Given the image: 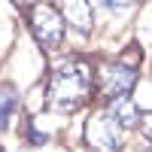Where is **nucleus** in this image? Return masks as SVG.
<instances>
[{"mask_svg": "<svg viewBox=\"0 0 152 152\" xmlns=\"http://www.w3.org/2000/svg\"><path fill=\"white\" fill-rule=\"evenodd\" d=\"M31 143H34V146L46 143V134H40V131H34V128H31Z\"/></svg>", "mask_w": 152, "mask_h": 152, "instance_id": "nucleus-9", "label": "nucleus"}, {"mask_svg": "<svg viewBox=\"0 0 152 152\" xmlns=\"http://www.w3.org/2000/svg\"><path fill=\"white\" fill-rule=\"evenodd\" d=\"M137 67L131 64H125V61H116V64H104V67H97V88H100V94L110 97V100H116V97H125V94H131V88L137 82Z\"/></svg>", "mask_w": 152, "mask_h": 152, "instance_id": "nucleus-4", "label": "nucleus"}, {"mask_svg": "<svg viewBox=\"0 0 152 152\" xmlns=\"http://www.w3.org/2000/svg\"><path fill=\"white\" fill-rule=\"evenodd\" d=\"M61 12H64L67 24H73V28H79V31L91 28V18H94L91 0H61Z\"/></svg>", "mask_w": 152, "mask_h": 152, "instance_id": "nucleus-5", "label": "nucleus"}, {"mask_svg": "<svg viewBox=\"0 0 152 152\" xmlns=\"http://www.w3.org/2000/svg\"><path fill=\"white\" fill-rule=\"evenodd\" d=\"M122 122L113 116V110L107 113H97V116L88 119L85 125V137L97 152H119L122 149Z\"/></svg>", "mask_w": 152, "mask_h": 152, "instance_id": "nucleus-3", "label": "nucleus"}, {"mask_svg": "<svg viewBox=\"0 0 152 152\" xmlns=\"http://www.w3.org/2000/svg\"><path fill=\"white\" fill-rule=\"evenodd\" d=\"M94 73L82 58H67L61 67H55L52 76V100L61 110H76L82 100L91 94Z\"/></svg>", "mask_w": 152, "mask_h": 152, "instance_id": "nucleus-1", "label": "nucleus"}, {"mask_svg": "<svg viewBox=\"0 0 152 152\" xmlns=\"http://www.w3.org/2000/svg\"><path fill=\"white\" fill-rule=\"evenodd\" d=\"M15 107H18V94L12 88H0V131L6 128V122L15 113Z\"/></svg>", "mask_w": 152, "mask_h": 152, "instance_id": "nucleus-7", "label": "nucleus"}, {"mask_svg": "<svg viewBox=\"0 0 152 152\" xmlns=\"http://www.w3.org/2000/svg\"><path fill=\"white\" fill-rule=\"evenodd\" d=\"M28 24L37 37V43L46 46V49H58L61 40H64V12L52 3H34L31 6V15H28Z\"/></svg>", "mask_w": 152, "mask_h": 152, "instance_id": "nucleus-2", "label": "nucleus"}, {"mask_svg": "<svg viewBox=\"0 0 152 152\" xmlns=\"http://www.w3.org/2000/svg\"><path fill=\"white\" fill-rule=\"evenodd\" d=\"M15 6H34V3H40V0H12Z\"/></svg>", "mask_w": 152, "mask_h": 152, "instance_id": "nucleus-10", "label": "nucleus"}, {"mask_svg": "<svg viewBox=\"0 0 152 152\" xmlns=\"http://www.w3.org/2000/svg\"><path fill=\"white\" fill-rule=\"evenodd\" d=\"M140 131H143V137L152 143V113H143L140 116Z\"/></svg>", "mask_w": 152, "mask_h": 152, "instance_id": "nucleus-8", "label": "nucleus"}, {"mask_svg": "<svg viewBox=\"0 0 152 152\" xmlns=\"http://www.w3.org/2000/svg\"><path fill=\"white\" fill-rule=\"evenodd\" d=\"M113 116L122 122V128H137V125H140V110L134 107V100L128 94L113 100Z\"/></svg>", "mask_w": 152, "mask_h": 152, "instance_id": "nucleus-6", "label": "nucleus"}]
</instances>
